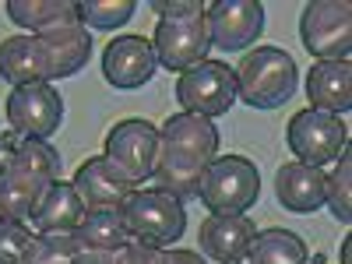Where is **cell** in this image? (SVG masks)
<instances>
[{"label": "cell", "mask_w": 352, "mask_h": 264, "mask_svg": "<svg viewBox=\"0 0 352 264\" xmlns=\"http://www.w3.org/2000/svg\"><path fill=\"white\" fill-rule=\"evenodd\" d=\"M0 78L8 85H50V56L36 36H11L0 43Z\"/></svg>", "instance_id": "17"}, {"label": "cell", "mask_w": 352, "mask_h": 264, "mask_svg": "<svg viewBox=\"0 0 352 264\" xmlns=\"http://www.w3.org/2000/svg\"><path fill=\"white\" fill-rule=\"evenodd\" d=\"M152 11L159 14V21H184V18H201L204 4L201 0H152Z\"/></svg>", "instance_id": "29"}, {"label": "cell", "mask_w": 352, "mask_h": 264, "mask_svg": "<svg viewBox=\"0 0 352 264\" xmlns=\"http://www.w3.org/2000/svg\"><path fill=\"white\" fill-rule=\"evenodd\" d=\"M254 243V222L247 215H208L201 222V250L219 264H240Z\"/></svg>", "instance_id": "15"}, {"label": "cell", "mask_w": 352, "mask_h": 264, "mask_svg": "<svg viewBox=\"0 0 352 264\" xmlns=\"http://www.w3.org/2000/svg\"><path fill=\"white\" fill-rule=\"evenodd\" d=\"M74 264H127V247H120V250H78Z\"/></svg>", "instance_id": "30"}, {"label": "cell", "mask_w": 352, "mask_h": 264, "mask_svg": "<svg viewBox=\"0 0 352 264\" xmlns=\"http://www.w3.org/2000/svg\"><path fill=\"white\" fill-rule=\"evenodd\" d=\"M152 50L166 71H180V74L201 60H208L212 36H208V25H204V14L184 18V21H159L152 36Z\"/></svg>", "instance_id": "10"}, {"label": "cell", "mask_w": 352, "mask_h": 264, "mask_svg": "<svg viewBox=\"0 0 352 264\" xmlns=\"http://www.w3.org/2000/svg\"><path fill=\"white\" fill-rule=\"evenodd\" d=\"M307 96L320 113H349L352 109V64L349 60H317L307 78Z\"/></svg>", "instance_id": "18"}, {"label": "cell", "mask_w": 352, "mask_h": 264, "mask_svg": "<svg viewBox=\"0 0 352 264\" xmlns=\"http://www.w3.org/2000/svg\"><path fill=\"white\" fill-rule=\"evenodd\" d=\"M8 18L28 32H46V28L81 21L74 0H8Z\"/></svg>", "instance_id": "21"}, {"label": "cell", "mask_w": 352, "mask_h": 264, "mask_svg": "<svg viewBox=\"0 0 352 264\" xmlns=\"http://www.w3.org/2000/svg\"><path fill=\"white\" fill-rule=\"evenodd\" d=\"M204 25H208L212 46L222 53H240L264 32V4L257 0H219L204 8Z\"/></svg>", "instance_id": "11"}, {"label": "cell", "mask_w": 352, "mask_h": 264, "mask_svg": "<svg viewBox=\"0 0 352 264\" xmlns=\"http://www.w3.org/2000/svg\"><path fill=\"white\" fill-rule=\"evenodd\" d=\"M324 204L342 226L352 222V155L349 152L338 155V169L328 176V201Z\"/></svg>", "instance_id": "27"}, {"label": "cell", "mask_w": 352, "mask_h": 264, "mask_svg": "<svg viewBox=\"0 0 352 264\" xmlns=\"http://www.w3.org/2000/svg\"><path fill=\"white\" fill-rule=\"evenodd\" d=\"M275 194L282 201V208L296 212V215H310L328 201V176L317 166L285 162L275 173Z\"/></svg>", "instance_id": "14"}, {"label": "cell", "mask_w": 352, "mask_h": 264, "mask_svg": "<svg viewBox=\"0 0 352 264\" xmlns=\"http://www.w3.org/2000/svg\"><path fill=\"white\" fill-rule=\"evenodd\" d=\"M36 39H39V46L50 56L53 78L78 74L88 64V56H92V36H88V28L81 21H67V25L46 28V32H36Z\"/></svg>", "instance_id": "16"}, {"label": "cell", "mask_w": 352, "mask_h": 264, "mask_svg": "<svg viewBox=\"0 0 352 264\" xmlns=\"http://www.w3.org/2000/svg\"><path fill=\"white\" fill-rule=\"evenodd\" d=\"M74 190L85 204V212H120L131 201V194L138 190V180L131 173H124L113 159L99 155L81 162V169L74 173Z\"/></svg>", "instance_id": "9"}, {"label": "cell", "mask_w": 352, "mask_h": 264, "mask_svg": "<svg viewBox=\"0 0 352 264\" xmlns=\"http://www.w3.org/2000/svg\"><path fill=\"white\" fill-rule=\"evenodd\" d=\"M261 194V173L243 155H222L201 173L197 197L212 215H243Z\"/></svg>", "instance_id": "4"}, {"label": "cell", "mask_w": 352, "mask_h": 264, "mask_svg": "<svg viewBox=\"0 0 352 264\" xmlns=\"http://www.w3.org/2000/svg\"><path fill=\"white\" fill-rule=\"evenodd\" d=\"M124 222H127V232L134 243H144V247H169L176 243L187 232V212H184V201L173 197L166 190H134L131 201L120 208Z\"/></svg>", "instance_id": "3"}, {"label": "cell", "mask_w": 352, "mask_h": 264, "mask_svg": "<svg viewBox=\"0 0 352 264\" xmlns=\"http://www.w3.org/2000/svg\"><path fill=\"white\" fill-rule=\"evenodd\" d=\"M232 78H236V99H243L250 109H278L296 92L300 71L285 50L257 46L232 67Z\"/></svg>", "instance_id": "2"}, {"label": "cell", "mask_w": 352, "mask_h": 264, "mask_svg": "<svg viewBox=\"0 0 352 264\" xmlns=\"http://www.w3.org/2000/svg\"><path fill=\"white\" fill-rule=\"evenodd\" d=\"M81 215H85V204H81L74 184H53L43 194L32 222L39 232H74Z\"/></svg>", "instance_id": "20"}, {"label": "cell", "mask_w": 352, "mask_h": 264, "mask_svg": "<svg viewBox=\"0 0 352 264\" xmlns=\"http://www.w3.org/2000/svg\"><path fill=\"white\" fill-rule=\"evenodd\" d=\"M342 264H352V243L349 240L342 243Z\"/></svg>", "instance_id": "33"}, {"label": "cell", "mask_w": 352, "mask_h": 264, "mask_svg": "<svg viewBox=\"0 0 352 264\" xmlns=\"http://www.w3.org/2000/svg\"><path fill=\"white\" fill-rule=\"evenodd\" d=\"M247 257L250 264H307V243L289 229H264L254 232Z\"/></svg>", "instance_id": "23"}, {"label": "cell", "mask_w": 352, "mask_h": 264, "mask_svg": "<svg viewBox=\"0 0 352 264\" xmlns=\"http://www.w3.org/2000/svg\"><path fill=\"white\" fill-rule=\"evenodd\" d=\"M127 264H162V250L144 243H127Z\"/></svg>", "instance_id": "31"}, {"label": "cell", "mask_w": 352, "mask_h": 264, "mask_svg": "<svg viewBox=\"0 0 352 264\" xmlns=\"http://www.w3.org/2000/svg\"><path fill=\"white\" fill-rule=\"evenodd\" d=\"M300 39L317 60H349L352 50L349 0H310L300 14Z\"/></svg>", "instance_id": "5"}, {"label": "cell", "mask_w": 352, "mask_h": 264, "mask_svg": "<svg viewBox=\"0 0 352 264\" xmlns=\"http://www.w3.org/2000/svg\"><path fill=\"white\" fill-rule=\"evenodd\" d=\"M8 124L18 138L46 141L64 124V99L53 85H21L8 96Z\"/></svg>", "instance_id": "8"}, {"label": "cell", "mask_w": 352, "mask_h": 264, "mask_svg": "<svg viewBox=\"0 0 352 264\" xmlns=\"http://www.w3.org/2000/svg\"><path fill=\"white\" fill-rule=\"evenodd\" d=\"M219 159V131L212 120L194 113H173L159 131V155L155 173L159 190L173 197H194L201 173Z\"/></svg>", "instance_id": "1"}, {"label": "cell", "mask_w": 352, "mask_h": 264, "mask_svg": "<svg viewBox=\"0 0 352 264\" xmlns=\"http://www.w3.org/2000/svg\"><path fill=\"white\" fill-rule=\"evenodd\" d=\"M8 166L28 169L32 176H43L46 184H56V176H60V155L46 141H36V138H18V144L8 155Z\"/></svg>", "instance_id": "24"}, {"label": "cell", "mask_w": 352, "mask_h": 264, "mask_svg": "<svg viewBox=\"0 0 352 264\" xmlns=\"http://www.w3.org/2000/svg\"><path fill=\"white\" fill-rule=\"evenodd\" d=\"M159 155V127L148 120H120L106 134V159H113L134 180H152Z\"/></svg>", "instance_id": "12"}, {"label": "cell", "mask_w": 352, "mask_h": 264, "mask_svg": "<svg viewBox=\"0 0 352 264\" xmlns=\"http://www.w3.org/2000/svg\"><path fill=\"white\" fill-rule=\"evenodd\" d=\"M32 232L25 222L0 219V264H25L28 250H32Z\"/></svg>", "instance_id": "28"}, {"label": "cell", "mask_w": 352, "mask_h": 264, "mask_svg": "<svg viewBox=\"0 0 352 264\" xmlns=\"http://www.w3.org/2000/svg\"><path fill=\"white\" fill-rule=\"evenodd\" d=\"M53 184H46L43 176H32L28 169L8 166L0 169V219H11V222H28L36 215L43 194Z\"/></svg>", "instance_id": "19"}, {"label": "cell", "mask_w": 352, "mask_h": 264, "mask_svg": "<svg viewBox=\"0 0 352 264\" xmlns=\"http://www.w3.org/2000/svg\"><path fill=\"white\" fill-rule=\"evenodd\" d=\"M285 141L289 148L296 152V159L303 166H324V162H335L345 144H349V131L342 124V116L335 113H320V109H300L296 116L289 120V131H285Z\"/></svg>", "instance_id": "7"}, {"label": "cell", "mask_w": 352, "mask_h": 264, "mask_svg": "<svg viewBox=\"0 0 352 264\" xmlns=\"http://www.w3.org/2000/svg\"><path fill=\"white\" fill-rule=\"evenodd\" d=\"M74 236H78L81 250H120V247L134 243L120 212H85Z\"/></svg>", "instance_id": "22"}, {"label": "cell", "mask_w": 352, "mask_h": 264, "mask_svg": "<svg viewBox=\"0 0 352 264\" xmlns=\"http://www.w3.org/2000/svg\"><path fill=\"white\" fill-rule=\"evenodd\" d=\"M162 264H208L197 250H162Z\"/></svg>", "instance_id": "32"}, {"label": "cell", "mask_w": 352, "mask_h": 264, "mask_svg": "<svg viewBox=\"0 0 352 264\" xmlns=\"http://www.w3.org/2000/svg\"><path fill=\"white\" fill-rule=\"evenodd\" d=\"M176 99H180L184 113L194 116H222L229 113V106L236 102V78L232 67H226L222 60H201L194 67H187L176 81Z\"/></svg>", "instance_id": "6"}, {"label": "cell", "mask_w": 352, "mask_h": 264, "mask_svg": "<svg viewBox=\"0 0 352 264\" xmlns=\"http://www.w3.org/2000/svg\"><path fill=\"white\" fill-rule=\"evenodd\" d=\"M155 71H159L155 50H152L148 39H141V36L109 39V46L102 50V78L113 88H120V92H131V88L148 85Z\"/></svg>", "instance_id": "13"}, {"label": "cell", "mask_w": 352, "mask_h": 264, "mask_svg": "<svg viewBox=\"0 0 352 264\" xmlns=\"http://www.w3.org/2000/svg\"><path fill=\"white\" fill-rule=\"evenodd\" d=\"M81 243L74 232H39L25 264H74Z\"/></svg>", "instance_id": "26"}, {"label": "cell", "mask_w": 352, "mask_h": 264, "mask_svg": "<svg viewBox=\"0 0 352 264\" xmlns=\"http://www.w3.org/2000/svg\"><path fill=\"white\" fill-rule=\"evenodd\" d=\"M138 4L134 0H81L78 4V18L81 25H92V28H106V32H113V28H120L134 18Z\"/></svg>", "instance_id": "25"}]
</instances>
